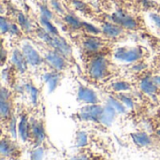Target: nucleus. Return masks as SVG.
I'll use <instances>...</instances> for the list:
<instances>
[{
	"mask_svg": "<svg viewBox=\"0 0 160 160\" xmlns=\"http://www.w3.org/2000/svg\"><path fill=\"white\" fill-rule=\"evenodd\" d=\"M1 158L8 160H21L22 156V149L14 138L9 133L1 132L0 144Z\"/></svg>",
	"mask_w": 160,
	"mask_h": 160,
	"instance_id": "obj_8",
	"label": "nucleus"
},
{
	"mask_svg": "<svg viewBox=\"0 0 160 160\" xmlns=\"http://www.w3.org/2000/svg\"><path fill=\"white\" fill-rule=\"evenodd\" d=\"M0 93L1 132L9 133L16 138V99L19 91L2 83Z\"/></svg>",
	"mask_w": 160,
	"mask_h": 160,
	"instance_id": "obj_3",
	"label": "nucleus"
},
{
	"mask_svg": "<svg viewBox=\"0 0 160 160\" xmlns=\"http://www.w3.org/2000/svg\"><path fill=\"white\" fill-rule=\"evenodd\" d=\"M9 24H10V20L8 17L6 18L4 15H2L1 16V20H0V29H1L2 37L8 36V29H9Z\"/></svg>",
	"mask_w": 160,
	"mask_h": 160,
	"instance_id": "obj_22",
	"label": "nucleus"
},
{
	"mask_svg": "<svg viewBox=\"0 0 160 160\" xmlns=\"http://www.w3.org/2000/svg\"><path fill=\"white\" fill-rule=\"evenodd\" d=\"M31 41L41 52V53L43 54L46 60L48 67L51 69L67 74V72L75 68V67L67 58H65L62 54H60L56 51L51 49L50 47H48L47 45H45L44 43L38 40H31Z\"/></svg>",
	"mask_w": 160,
	"mask_h": 160,
	"instance_id": "obj_5",
	"label": "nucleus"
},
{
	"mask_svg": "<svg viewBox=\"0 0 160 160\" xmlns=\"http://www.w3.org/2000/svg\"><path fill=\"white\" fill-rule=\"evenodd\" d=\"M104 111V105L89 104L83 105L76 113L75 117L81 122H91L101 124V116Z\"/></svg>",
	"mask_w": 160,
	"mask_h": 160,
	"instance_id": "obj_11",
	"label": "nucleus"
},
{
	"mask_svg": "<svg viewBox=\"0 0 160 160\" xmlns=\"http://www.w3.org/2000/svg\"><path fill=\"white\" fill-rule=\"evenodd\" d=\"M62 18V22L65 27V29L73 34H78V33H82L83 32V23L84 21H82L79 17H77L73 13H66Z\"/></svg>",
	"mask_w": 160,
	"mask_h": 160,
	"instance_id": "obj_14",
	"label": "nucleus"
},
{
	"mask_svg": "<svg viewBox=\"0 0 160 160\" xmlns=\"http://www.w3.org/2000/svg\"><path fill=\"white\" fill-rule=\"evenodd\" d=\"M158 13L160 15V4L158 5Z\"/></svg>",
	"mask_w": 160,
	"mask_h": 160,
	"instance_id": "obj_25",
	"label": "nucleus"
},
{
	"mask_svg": "<svg viewBox=\"0 0 160 160\" xmlns=\"http://www.w3.org/2000/svg\"><path fill=\"white\" fill-rule=\"evenodd\" d=\"M151 20L155 22V24L160 28V15L158 13H150Z\"/></svg>",
	"mask_w": 160,
	"mask_h": 160,
	"instance_id": "obj_24",
	"label": "nucleus"
},
{
	"mask_svg": "<svg viewBox=\"0 0 160 160\" xmlns=\"http://www.w3.org/2000/svg\"><path fill=\"white\" fill-rule=\"evenodd\" d=\"M131 137L134 143L138 147H142V148L149 147L155 142L153 136L146 132H136L131 134Z\"/></svg>",
	"mask_w": 160,
	"mask_h": 160,
	"instance_id": "obj_15",
	"label": "nucleus"
},
{
	"mask_svg": "<svg viewBox=\"0 0 160 160\" xmlns=\"http://www.w3.org/2000/svg\"><path fill=\"white\" fill-rule=\"evenodd\" d=\"M82 78L88 84L100 89L121 78L124 68L113 56H99L82 63Z\"/></svg>",
	"mask_w": 160,
	"mask_h": 160,
	"instance_id": "obj_1",
	"label": "nucleus"
},
{
	"mask_svg": "<svg viewBox=\"0 0 160 160\" xmlns=\"http://www.w3.org/2000/svg\"><path fill=\"white\" fill-rule=\"evenodd\" d=\"M39 23L41 26H43L49 33H51L52 35H54V36H59L61 35L59 30L57 29V27L52 23V21L43 17V16H39Z\"/></svg>",
	"mask_w": 160,
	"mask_h": 160,
	"instance_id": "obj_16",
	"label": "nucleus"
},
{
	"mask_svg": "<svg viewBox=\"0 0 160 160\" xmlns=\"http://www.w3.org/2000/svg\"><path fill=\"white\" fill-rule=\"evenodd\" d=\"M139 88L138 82L134 80H125V79H117L114 80L108 84L104 85L100 88V90L106 92L108 95L112 93H128L135 92Z\"/></svg>",
	"mask_w": 160,
	"mask_h": 160,
	"instance_id": "obj_12",
	"label": "nucleus"
},
{
	"mask_svg": "<svg viewBox=\"0 0 160 160\" xmlns=\"http://www.w3.org/2000/svg\"><path fill=\"white\" fill-rule=\"evenodd\" d=\"M77 101L83 104H98L101 103L98 94L94 89V86L86 83H83L81 81H78L77 88Z\"/></svg>",
	"mask_w": 160,
	"mask_h": 160,
	"instance_id": "obj_13",
	"label": "nucleus"
},
{
	"mask_svg": "<svg viewBox=\"0 0 160 160\" xmlns=\"http://www.w3.org/2000/svg\"><path fill=\"white\" fill-rule=\"evenodd\" d=\"M99 28L103 37L116 42L117 44L124 41L128 38V31L110 20L101 22Z\"/></svg>",
	"mask_w": 160,
	"mask_h": 160,
	"instance_id": "obj_10",
	"label": "nucleus"
},
{
	"mask_svg": "<svg viewBox=\"0 0 160 160\" xmlns=\"http://www.w3.org/2000/svg\"><path fill=\"white\" fill-rule=\"evenodd\" d=\"M11 51L8 49V43L6 45L5 38L2 37V43H1V68H5L8 63L9 62L10 55H11Z\"/></svg>",
	"mask_w": 160,
	"mask_h": 160,
	"instance_id": "obj_17",
	"label": "nucleus"
},
{
	"mask_svg": "<svg viewBox=\"0 0 160 160\" xmlns=\"http://www.w3.org/2000/svg\"><path fill=\"white\" fill-rule=\"evenodd\" d=\"M38 8H39V11H40V15L52 21L55 17V13L53 12V10L51 8L50 5H47L45 3H42V4H38Z\"/></svg>",
	"mask_w": 160,
	"mask_h": 160,
	"instance_id": "obj_20",
	"label": "nucleus"
},
{
	"mask_svg": "<svg viewBox=\"0 0 160 160\" xmlns=\"http://www.w3.org/2000/svg\"><path fill=\"white\" fill-rule=\"evenodd\" d=\"M18 45L21 47L27 60V63L32 70V73L35 72V73L42 74L43 72H45L50 68L46 63L43 54L31 40H27V39L22 40Z\"/></svg>",
	"mask_w": 160,
	"mask_h": 160,
	"instance_id": "obj_6",
	"label": "nucleus"
},
{
	"mask_svg": "<svg viewBox=\"0 0 160 160\" xmlns=\"http://www.w3.org/2000/svg\"><path fill=\"white\" fill-rule=\"evenodd\" d=\"M49 5L51 7V8L53 10V12L59 16H64L66 13H68L66 11V8L64 7V5L62 4L61 0H50Z\"/></svg>",
	"mask_w": 160,
	"mask_h": 160,
	"instance_id": "obj_18",
	"label": "nucleus"
},
{
	"mask_svg": "<svg viewBox=\"0 0 160 160\" xmlns=\"http://www.w3.org/2000/svg\"><path fill=\"white\" fill-rule=\"evenodd\" d=\"M70 41L76 47L82 63L99 56H113L114 50L118 45L102 35L88 33L70 35Z\"/></svg>",
	"mask_w": 160,
	"mask_h": 160,
	"instance_id": "obj_2",
	"label": "nucleus"
},
{
	"mask_svg": "<svg viewBox=\"0 0 160 160\" xmlns=\"http://www.w3.org/2000/svg\"><path fill=\"white\" fill-rule=\"evenodd\" d=\"M76 142L79 146L81 147H84L87 143V135L84 132H79L77 134V138H76Z\"/></svg>",
	"mask_w": 160,
	"mask_h": 160,
	"instance_id": "obj_23",
	"label": "nucleus"
},
{
	"mask_svg": "<svg viewBox=\"0 0 160 160\" xmlns=\"http://www.w3.org/2000/svg\"><path fill=\"white\" fill-rule=\"evenodd\" d=\"M108 20L119 24L128 32L143 30L145 27V23L141 19L129 14L128 12L123 9H117L114 12H112L109 16Z\"/></svg>",
	"mask_w": 160,
	"mask_h": 160,
	"instance_id": "obj_7",
	"label": "nucleus"
},
{
	"mask_svg": "<svg viewBox=\"0 0 160 160\" xmlns=\"http://www.w3.org/2000/svg\"><path fill=\"white\" fill-rule=\"evenodd\" d=\"M68 160H94V157L89 150L82 147L77 154L72 156Z\"/></svg>",
	"mask_w": 160,
	"mask_h": 160,
	"instance_id": "obj_19",
	"label": "nucleus"
},
{
	"mask_svg": "<svg viewBox=\"0 0 160 160\" xmlns=\"http://www.w3.org/2000/svg\"><path fill=\"white\" fill-rule=\"evenodd\" d=\"M17 71V73L22 78V82L26 79L32 77V70L27 63V60L19 45H16L15 48L11 51V55L9 62L8 63Z\"/></svg>",
	"mask_w": 160,
	"mask_h": 160,
	"instance_id": "obj_9",
	"label": "nucleus"
},
{
	"mask_svg": "<svg viewBox=\"0 0 160 160\" xmlns=\"http://www.w3.org/2000/svg\"><path fill=\"white\" fill-rule=\"evenodd\" d=\"M71 5L74 7V8L78 11H81L84 14H91L92 9L90 7L84 3L82 0H71Z\"/></svg>",
	"mask_w": 160,
	"mask_h": 160,
	"instance_id": "obj_21",
	"label": "nucleus"
},
{
	"mask_svg": "<svg viewBox=\"0 0 160 160\" xmlns=\"http://www.w3.org/2000/svg\"><path fill=\"white\" fill-rule=\"evenodd\" d=\"M150 56V50L143 45L117 46L113 52V58L115 61L128 65L148 62Z\"/></svg>",
	"mask_w": 160,
	"mask_h": 160,
	"instance_id": "obj_4",
	"label": "nucleus"
}]
</instances>
